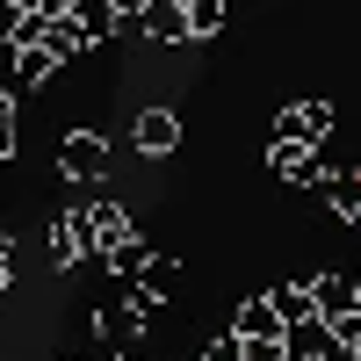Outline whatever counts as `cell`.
Wrapping results in <instances>:
<instances>
[{
    "label": "cell",
    "instance_id": "7402d4cb",
    "mask_svg": "<svg viewBox=\"0 0 361 361\" xmlns=\"http://www.w3.org/2000/svg\"><path fill=\"white\" fill-rule=\"evenodd\" d=\"M354 289H361V275H354Z\"/></svg>",
    "mask_w": 361,
    "mask_h": 361
},
{
    "label": "cell",
    "instance_id": "ba28073f",
    "mask_svg": "<svg viewBox=\"0 0 361 361\" xmlns=\"http://www.w3.org/2000/svg\"><path fill=\"white\" fill-rule=\"evenodd\" d=\"M94 333H102V340H123V347H130V340L145 333V311L130 304V289H123V296H116V304H109V311H94Z\"/></svg>",
    "mask_w": 361,
    "mask_h": 361
},
{
    "label": "cell",
    "instance_id": "8992f818",
    "mask_svg": "<svg viewBox=\"0 0 361 361\" xmlns=\"http://www.w3.org/2000/svg\"><path fill=\"white\" fill-rule=\"evenodd\" d=\"M282 347H289V361H333L340 333H333L325 318H311V325H289V333H282Z\"/></svg>",
    "mask_w": 361,
    "mask_h": 361
},
{
    "label": "cell",
    "instance_id": "3957f363",
    "mask_svg": "<svg viewBox=\"0 0 361 361\" xmlns=\"http://www.w3.org/2000/svg\"><path fill=\"white\" fill-rule=\"evenodd\" d=\"M80 217H87V231H94V253H123L130 246V217H123V209H116L109 195H94V202H80Z\"/></svg>",
    "mask_w": 361,
    "mask_h": 361
},
{
    "label": "cell",
    "instance_id": "d6986e66",
    "mask_svg": "<svg viewBox=\"0 0 361 361\" xmlns=\"http://www.w3.org/2000/svg\"><path fill=\"white\" fill-rule=\"evenodd\" d=\"M15 260V238H8V224H0V267H8Z\"/></svg>",
    "mask_w": 361,
    "mask_h": 361
},
{
    "label": "cell",
    "instance_id": "5bb4252c",
    "mask_svg": "<svg viewBox=\"0 0 361 361\" xmlns=\"http://www.w3.org/2000/svg\"><path fill=\"white\" fill-rule=\"evenodd\" d=\"M152 260H159V253H152V246H145V238H130V246H123V253H109V275H123V282L137 289L145 275H152Z\"/></svg>",
    "mask_w": 361,
    "mask_h": 361
},
{
    "label": "cell",
    "instance_id": "ffe728a7",
    "mask_svg": "<svg viewBox=\"0 0 361 361\" xmlns=\"http://www.w3.org/2000/svg\"><path fill=\"white\" fill-rule=\"evenodd\" d=\"M0 289H8V267H0Z\"/></svg>",
    "mask_w": 361,
    "mask_h": 361
},
{
    "label": "cell",
    "instance_id": "ac0fdd59",
    "mask_svg": "<svg viewBox=\"0 0 361 361\" xmlns=\"http://www.w3.org/2000/svg\"><path fill=\"white\" fill-rule=\"evenodd\" d=\"M246 361H289L282 340H246Z\"/></svg>",
    "mask_w": 361,
    "mask_h": 361
},
{
    "label": "cell",
    "instance_id": "9a60e30c",
    "mask_svg": "<svg viewBox=\"0 0 361 361\" xmlns=\"http://www.w3.org/2000/svg\"><path fill=\"white\" fill-rule=\"evenodd\" d=\"M145 29H152L159 44H188V37H195V29H188V8H173V0H166V8H145Z\"/></svg>",
    "mask_w": 361,
    "mask_h": 361
},
{
    "label": "cell",
    "instance_id": "2e32d148",
    "mask_svg": "<svg viewBox=\"0 0 361 361\" xmlns=\"http://www.w3.org/2000/svg\"><path fill=\"white\" fill-rule=\"evenodd\" d=\"M188 29H195V37H217V29H224V8H217V0H188Z\"/></svg>",
    "mask_w": 361,
    "mask_h": 361
},
{
    "label": "cell",
    "instance_id": "44dd1931",
    "mask_svg": "<svg viewBox=\"0 0 361 361\" xmlns=\"http://www.w3.org/2000/svg\"><path fill=\"white\" fill-rule=\"evenodd\" d=\"M123 361H145V354H123Z\"/></svg>",
    "mask_w": 361,
    "mask_h": 361
},
{
    "label": "cell",
    "instance_id": "30bf717a",
    "mask_svg": "<svg viewBox=\"0 0 361 361\" xmlns=\"http://www.w3.org/2000/svg\"><path fill=\"white\" fill-rule=\"evenodd\" d=\"M267 159H275V173H289L296 188H325V180H333V173L318 166V152H296V145H275Z\"/></svg>",
    "mask_w": 361,
    "mask_h": 361
},
{
    "label": "cell",
    "instance_id": "277c9868",
    "mask_svg": "<svg viewBox=\"0 0 361 361\" xmlns=\"http://www.w3.org/2000/svg\"><path fill=\"white\" fill-rule=\"evenodd\" d=\"M311 296H318V318H325V325L361 318V289H354L347 275H311Z\"/></svg>",
    "mask_w": 361,
    "mask_h": 361
},
{
    "label": "cell",
    "instance_id": "4fadbf2b",
    "mask_svg": "<svg viewBox=\"0 0 361 361\" xmlns=\"http://www.w3.org/2000/svg\"><path fill=\"white\" fill-rule=\"evenodd\" d=\"M275 311H282V325H311V318H318L311 282H282V289H275Z\"/></svg>",
    "mask_w": 361,
    "mask_h": 361
},
{
    "label": "cell",
    "instance_id": "8fae6325",
    "mask_svg": "<svg viewBox=\"0 0 361 361\" xmlns=\"http://www.w3.org/2000/svg\"><path fill=\"white\" fill-rule=\"evenodd\" d=\"M325 202H333V217L361 224V166H340L333 180H325Z\"/></svg>",
    "mask_w": 361,
    "mask_h": 361
},
{
    "label": "cell",
    "instance_id": "e0dca14e",
    "mask_svg": "<svg viewBox=\"0 0 361 361\" xmlns=\"http://www.w3.org/2000/svg\"><path fill=\"white\" fill-rule=\"evenodd\" d=\"M173 282H180V260H173V253H159V260H152V275H145V289H152V296H166Z\"/></svg>",
    "mask_w": 361,
    "mask_h": 361
},
{
    "label": "cell",
    "instance_id": "7c38bea8",
    "mask_svg": "<svg viewBox=\"0 0 361 361\" xmlns=\"http://www.w3.org/2000/svg\"><path fill=\"white\" fill-rule=\"evenodd\" d=\"M58 58H66L58 44H37V51H22V73H15V87H8V94H22V87H44V80L58 73Z\"/></svg>",
    "mask_w": 361,
    "mask_h": 361
},
{
    "label": "cell",
    "instance_id": "7a4b0ae2",
    "mask_svg": "<svg viewBox=\"0 0 361 361\" xmlns=\"http://www.w3.org/2000/svg\"><path fill=\"white\" fill-rule=\"evenodd\" d=\"M333 137V102H296L275 116V145H296V152H311V145Z\"/></svg>",
    "mask_w": 361,
    "mask_h": 361
},
{
    "label": "cell",
    "instance_id": "9c48e42d",
    "mask_svg": "<svg viewBox=\"0 0 361 361\" xmlns=\"http://www.w3.org/2000/svg\"><path fill=\"white\" fill-rule=\"evenodd\" d=\"M238 340H282L289 325H282V311H275V296H253L246 311H238V325H231Z\"/></svg>",
    "mask_w": 361,
    "mask_h": 361
},
{
    "label": "cell",
    "instance_id": "52a82bcc",
    "mask_svg": "<svg viewBox=\"0 0 361 361\" xmlns=\"http://www.w3.org/2000/svg\"><path fill=\"white\" fill-rule=\"evenodd\" d=\"M87 253H94V231H87V217L73 209V217H66V224L51 231V267H80Z\"/></svg>",
    "mask_w": 361,
    "mask_h": 361
},
{
    "label": "cell",
    "instance_id": "5b68a950",
    "mask_svg": "<svg viewBox=\"0 0 361 361\" xmlns=\"http://www.w3.org/2000/svg\"><path fill=\"white\" fill-rule=\"evenodd\" d=\"M173 145H180V116H173V109H145V116H137V152H145V159H166Z\"/></svg>",
    "mask_w": 361,
    "mask_h": 361
},
{
    "label": "cell",
    "instance_id": "6da1fadb",
    "mask_svg": "<svg viewBox=\"0 0 361 361\" xmlns=\"http://www.w3.org/2000/svg\"><path fill=\"white\" fill-rule=\"evenodd\" d=\"M58 166H66V180L94 202V188H102V173H109V145L94 137V130H66V145H58Z\"/></svg>",
    "mask_w": 361,
    "mask_h": 361
}]
</instances>
